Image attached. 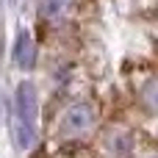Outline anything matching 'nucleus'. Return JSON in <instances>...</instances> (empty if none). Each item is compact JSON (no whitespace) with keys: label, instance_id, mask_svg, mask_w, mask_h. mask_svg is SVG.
Instances as JSON below:
<instances>
[{"label":"nucleus","instance_id":"f257e3e1","mask_svg":"<svg viewBox=\"0 0 158 158\" xmlns=\"http://www.w3.org/2000/svg\"><path fill=\"white\" fill-rule=\"evenodd\" d=\"M36 114H39L36 89L31 81H22L14 94V139L19 150H28L36 142Z\"/></svg>","mask_w":158,"mask_h":158},{"label":"nucleus","instance_id":"f03ea898","mask_svg":"<svg viewBox=\"0 0 158 158\" xmlns=\"http://www.w3.org/2000/svg\"><path fill=\"white\" fill-rule=\"evenodd\" d=\"M92 122H94V108L86 106V103H78V106H72V108L64 111V117H61V133L64 136H81V133H86L92 128Z\"/></svg>","mask_w":158,"mask_h":158},{"label":"nucleus","instance_id":"7ed1b4c3","mask_svg":"<svg viewBox=\"0 0 158 158\" xmlns=\"http://www.w3.org/2000/svg\"><path fill=\"white\" fill-rule=\"evenodd\" d=\"M36 61V47H33V39H31V31H19L17 42H14V64L19 69H31Z\"/></svg>","mask_w":158,"mask_h":158}]
</instances>
